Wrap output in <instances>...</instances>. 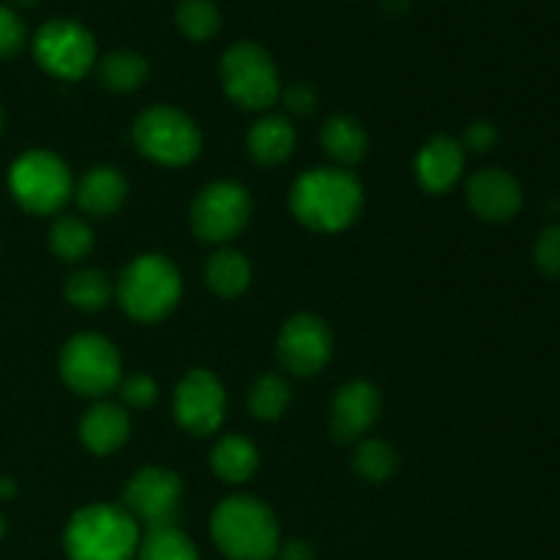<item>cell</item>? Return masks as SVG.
<instances>
[{"instance_id":"obj_3","label":"cell","mask_w":560,"mask_h":560,"mask_svg":"<svg viewBox=\"0 0 560 560\" xmlns=\"http://www.w3.org/2000/svg\"><path fill=\"white\" fill-rule=\"evenodd\" d=\"M211 536L230 560H271L279 552V525L271 509L252 495H233L217 506Z\"/></svg>"},{"instance_id":"obj_18","label":"cell","mask_w":560,"mask_h":560,"mask_svg":"<svg viewBox=\"0 0 560 560\" xmlns=\"http://www.w3.org/2000/svg\"><path fill=\"white\" fill-rule=\"evenodd\" d=\"M129 184L115 167H93L77 186V202L91 217H109L126 200Z\"/></svg>"},{"instance_id":"obj_22","label":"cell","mask_w":560,"mask_h":560,"mask_svg":"<svg viewBox=\"0 0 560 560\" xmlns=\"http://www.w3.org/2000/svg\"><path fill=\"white\" fill-rule=\"evenodd\" d=\"M252 268L241 252L235 249H222L208 260L206 266V282L213 293H219L222 299H235V295L244 293L249 288Z\"/></svg>"},{"instance_id":"obj_32","label":"cell","mask_w":560,"mask_h":560,"mask_svg":"<svg viewBox=\"0 0 560 560\" xmlns=\"http://www.w3.org/2000/svg\"><path fill=\"white\" fill-rule=\"evenodd\" d=\"M120 394H124V402L129 405V408L142 410V408H151V405L156 402L159 388H156V381H153V377L131 375L120 383Z\"/></svg>"},{"instance_id":"obj_26","label":"cell","mask_w":560,"mask_h":560,"mask_svg":"<svg viewBox=\"0 0 560 560\" xmlns=\"http://www.w3.org/2000/svg\"><path fill=\"white\" fill-rule=\"evenodd\" d=\"M49 246L55 255L66 262H77L91 255L93 249V230L82 219L63 217L52 224L49 233Z\"/></svg>"},{"instance_id":"obj_15","label":"cell","mask_w":560,"mask_h":560,"mask_svg":"<svg viewBox=\"0 0 560 560\" xmlns=\"http://www.w3.org/2000/svg\"><path fill=\"white\" fill-rule=\"evenodd\" d=\"M381 416V394L372 383L353 381L342 386L331 405V432L337 441L353 443Z\"/></svg>"},{"instance_id":"obj_16","label":"cell","mask_w":560,"mask_h":560,"mask_svg":"<svg viewBox=\"0 0 560 560\" xmlns=\"http://www.w3.org/2000/svg\"><path fill=\"white\" fill-rule=\"evenodd\" d=\"M465 167V148L454 137H432L416 156L419 184L432 195H443L457 184Z\"/></svg>"},{"instance_id":"obj_21","label":"cell","mask_w":560,"mask_h":560,"mask_svg":"<svg viewBox=\"0 0 560 560\" xmlns=\"http://www.w3.org/2000/svg\"><path fill=\"white\" fill-rule=\"evenodd\" d=\"M320 142L326 148V153L331 159L342 164H355L364 159L366 145V129L350 115H334V118L326 120L320 131Z\"/></svg>"},{"instance_id":"obj_35","label":"cell","mask_w":560,"mask_h":560,"mask_svg":"<svg viewBox=\"0 0 560 560\" xmlns=\"http://www.w3.org/2000/svg\"><path fill=\"white\" fill-rule=\"evenodd\" d=\"M277 556L282 560H315V550L306 541H288Z\"/></svg>"},{"instance_id":"obj_17","label":"cell","mask_w":560,"mask_h":560,"mask_svg":"<svg viewBox=\"0 0 560 560\" xmlns=\"http://www.w3.org/2000/svg\"><path fill=\"white\" fill-rule=\"evenodd\" d=\"M129 416L120 405L102 402L93 405L85 413V419L80 421V441L91 448L93 454L104 457V454H113L129 441Z\"/></svg>"},{"instance_id":"obj_14","label":"cell","mask_w":560,"mask_h":560,"mask_svg":"<svg viewBox=\"0 0 560 560\" xmlns=\"http://www.w3.org/2000/svg\"><path fill=\"white\" fill-rule=\"evenodd\" d=\"M468 202L485 222H509L523 208V186L506 170H479L468 180Z\"/></svg>"},{"instance_id":"obj_24","label":"cell","mask_w":560,"mask_h":560,"mask_svg":"<svg viewBox=\"0 0 560 560\" xmlns=\"http://www.w3.org/2000/svg\"><path fill=\"white\" fill-rule=\"evenodd\" d=\"M140 560H200L195 541L178 528V525H164V528H151L145 539L137 547Z\"/></svg>"},{"instance_id":"obj_1","label":"cell","mask_w":560,"mask_h":560,"mask_svg":"<svg viewBox=\"0 0 560 560\" xmlns=\"http://www.w3.org/2000/svg\"><path fill=\"white\" fill-rule=\"evenodd\" d=\"M364 191L353 173L337 167H317L301 175L290 191L293 217L310 230L339 233L359 219Z\"/></svg>"},{"instance_id":"obj_4","label":"cell","mask_w":560,"mask_h":560,"mask_svg":"<svg viewBox=\"0 0 560 560\" xmlns=\"http://www.w3.org/2000/svg\"><path fill=\"white\" fill-rule=\"evenodd\" d=\"M115 295L129 317L156 323L180 301V273L164 255H140L124 268Z\"/></svg>"},{"instance_id":"obj_2","label":"cell","mask_w":560,"mask_h":560,"mask_svg":"<svg viewBox=\"0 0 560 560\" xmlns=\"http://www.w3.org/2000/svg\"><path fill=\"white\" fill-rule=\"evenodd\" d=\"M63 545L69 560H135L140 525L124 506L93 503L69 520Z\"/></svg>"},{"instance_id":"obj_28","label":"cell","mask_w":560,"mask_h":560,"mask_svg":"<svg viewBox=\"0 0 560 560\" xmlns=\"http://www.w3.org/2000/svg\"><path fill=\"white\" fill-rule=\"evenodd\" d=\"M109 295H113V282L107 279V273L93 271V268L77 271L69 279V284H66V299L71 301V306L82 312L102 310L109 301Z\"/></svg>"},{"instance_id":"obj_23","label":"cell","mask_w":560,"mask_h":560,"mask_svg":"<svg viewBox=\"0 0 560 560\" xmlns=\"http://www.w3.org/2000/svg\"><path fill=\"white\" fill-rule=\"evenodd\" d=\"M148 77V60L142 55L131 52V49H118L109 52L107 58L98 63V80L107 91L113 93H131L145 82Z\"/></svg>"},{"instance_id":"obj_37","label":"cell","mask_w":560,"mask_h":560,"mask_svg":"<svg viewBox=\"0 0 560 560\" xmlns=\"http://www.w3.org/2000/svg\"><path fill=\"white\" fill-rule=\"evenodd\" d=\"M3 530H5V525H3V517H0V539H3Z\"/></svg>"},{"instance_id":"obj_7","label":"cell","mask_w":560,"mask_h":560,"mask_svg":"<svg viewBox=\"0 0 560 560\" xmlns=\"http://www.w3.org/2000/svg\"><path fill=\"white\" fill-rule=\"evenodd\" d=\"M9 186L14 200L25 211L55 213L71 195V173L52 151H27L11 164Z\"/></svg>"},{"instance_id":"obj_10","label":"cell","mask_w":560,"mask_h":560,"mask_svg":"<svg viewBox=\"0 0 560 560\" xmlns=\"http://www.w3.org/2000/svg\"><path fill=\"white\" fill-rule=\"evenodd\" d=\"M252 197L233 180L206 186L191 202V230L208 244H224L249 224Z\"/></svg>"},{"instance_id":"obj_25","label":"cell","mask_w":560,"mask_h":560,"mask_svg":"<svg viewBox=\"0 0 560 560\" xmlns=\"http://www.w3.org/2000/svg\"><path fill=\"white\" fill-rule=\"evenodd\" d=\"M175 22L186 38L208 42L222 27V14L213 0H180V5L175 9Z\"/></svg>"},{"instance_id":"obj_12","label":"cell","mask_w":560,"mask_h":560,"mask_svg":"<svg viewBox=\"0 0 560 560\" xmlns=\"http://www.w3.org/2000/svg\"><path fill=\"white\" fill-rule=\"evenodd\" d=\"M228 394L217 375L208 370H191L175 388V419L186 432L206 438L224 421Z\"/></svg>"},{"instance_id":"obj_6","label":"cell","mask_w":560,"mask_h":560,"mask_svg":"<svg viewBox=\"0 0 560 560\" xmlns=\"http://www.w3.org/2000/svg\"><path fill=\"white\" fill-rule=\"evenodd\" d=\"M224 93L244 109H268L279 98V74L266 47L238 42L222 55Z\"/></svg>"},{"instance_id":"obj_20","label":"cell","mask_w":560,"mask_h":560,"mask_svg":"<svg viewBox=\"0 0 560 560\" xmlns=\"http://www.w3.org/2000/svg\"><path fill=\"white\" fill-rule=\"evenodd\" d=\"M257 465H260V457H257L255 443L246 441L244 435H224L213 446L211 468L228 485H244V481H249Z\"/></svg>"},{"instance_id":"obj_9","label":"cell","mask_w":560,"mask_h":560,"mask_svg":"<svg viewBox=\"0 0 560 560\" xmlns=\"http://www.w3.org/2000/svg\"><path fill=\"white\" fill-rule=\"evenodd\" d=\"M33 55L47 74L80 80L96 63V38L74 20H49L33 36Z\"/></svg>"},{"instance_id":"obj_38","label":"cell","mask_w":560,"mask_h":560,"mask_svg":"<svg viewBox=\"0 0 560 560\" xmlns=\"http://www.w3.org/2000/svg\"><path fill=\"white\" fill-rule=\"evenodd\" d=\"M0 124H3V118H0Z\"/></svg>"},{"instance_id":"obj_11","label":"cell","mask_w":560,"mask_h":560,"mask_svg":"<svg viewBox=\"0 0 560 560\" xmlns=\"http://www.w3.org/2000/svg\"><path fill=\"white\" fill-rule=\"evenodd\" d=\"M180 501H184L180 479L164 468H142L140 474L131 476L124 492V509L137 525L142 523L148 530L178 523Z\"/></svg>"},{"instance_id":"obj_13","label":"cell","mask_w":560,"mask_h":560,"mask_svg":"<svg viewBox=\"0 0 560 560\" xmlns=\"http://www.w3.org/2000/svg\"><path fill=\"white\" fill-rule=\"evenodd\" d=\"M331 331L315 315L290 317L277 339V353L284 370L301 377L317 375L331 359Z\"/></svg>"},{"instance_id":"obj_8","label":"cell","mask_w":560,"mask_h":560,"mask_svg":"<svg viewBox=\"0 0 560 560\" xmlns=\"http://www.w3.org/2000/svg\"><path fill=\"white\" fill-rule=\"evenodd\" d=\"M60 375L71 392L102 397L120 383V355L109 339L98 334H77L60 353Z\"/></svg>"},{"instance_id":"obj_31","label":"cell","mask_w":560,"mask_h":560,"mask_svg":"<svg viewBox=\"0 0 560 560\" xmlns=\"http://www.w3.org/2000/svg\"><path fill=\"white\" fill-rule=\"evenodd\" d=\"M534 260L547 277H560V228H547L534 246Z\"/></svg>"},{"instance_id":"obj_36","label":"cell","mask_w":560,"mask_h":560,"mask_svg":"<svg viewBox=\"0 0 560 560\" xmlns=\"http://www.w3.org/2000/svg\"><path fill=\"white\" fill-rule=\"evenodd\" d=\"M16 5H22V9H31V5H36L38 0H14Z\"/></svg>"},{"instance_id":"obj_27","label":"cell","mask_w":560,"mask_h":560,"mask_svg":"<svg viewBox=\"0 0 560 560\" xmlns=\"http://www.w3.org/2000/svg\"><path fill=\"white\" fill-rule=\"evenodd\" d=\"M290 388L279 375H262L249 392V410L260 421H277L288 413Z\"/></svg>"},{"instance_id":"obj_5","label":"cell","mask_w":560,"mask_h":560,"mask_svg":"<svg viewBox=\"0 0 560 560\" xmlns=\"http://www.w3.org/2000/svg\"><path fill=\"white\" fill-rule=\"evenodd\" d=\"M135 145L142 156L153 159L159 164H170V167H180L197 159L202 145L200 129L195 120L178 107H159L145 109L140 118L135 120Z\"/></svg>"},{"instance_id":"obj_33","label":"cell","mask_w":560,"mask_h":560,"mask_svg":"<svg viewBox=\"0 0 560 560\" xmlns=\"http://www.w3.org/2000/svg\"><path fill=\"white\" fill-rule=\"evenodd\" d=\"M498 142V131L492 124H474L465 135V145L476 153H487Z\"/></svg>"},{"instance_id":"obj_29","label":"cell","mask_w":560,"mask_h":560,"mask_svg":"<svg viewBox=\"0 0 560 560\" xmlns=\"http://www.w3.org/2000/svg\"><path fill=\"white\" fill-rule=\"evenodd\" d=\"M397 452L386 441H364L355 448L353 468L366 481H386L397 470Z\"/></svg>"},{"instance_id":"obj_19","label":"cell","mask_w":560,"mask_h":560,"mask_svg":"<svg viewBox=\"0 0 560 560\" xmlns=\"http://www.w3.org/2000/svg\"><path fill=\"white\" fill-rule=\"evenodd\" d=\"M295 148V129L282 115H266L249 131V153L262 167L288 162Z\"/></svg>"},{"instance_id":"obj_30","label":"cell","mask_w":560,"mask_h":560,"mask_svg":"<svg viewBox=\"0 0 560 560\" xmlns=\"http://www.w3.org/2000/svg\"><path fill=\"white\" fill-rule=\"evenodd\" d=\"M25 22L20 20V14L0 3V60L14 58L25 47Z\"/></svg>"},{"instance_id":"obj_34","label":"cell","mask_w":560,"mask_h":560,"mask_svg":"<svg viewBox=\"0 0 560 560\" xmlns=\"http://www.w3.org/2000/svg\"><path fill=\"white\" fill-rule=\"evenodd\" d=\"M284 102H288V107L293 109V113L310 115L312 109H315L317 98H315V91H312L310 85H293L288 93H284Z\"/></svg>"}]
</instances>
